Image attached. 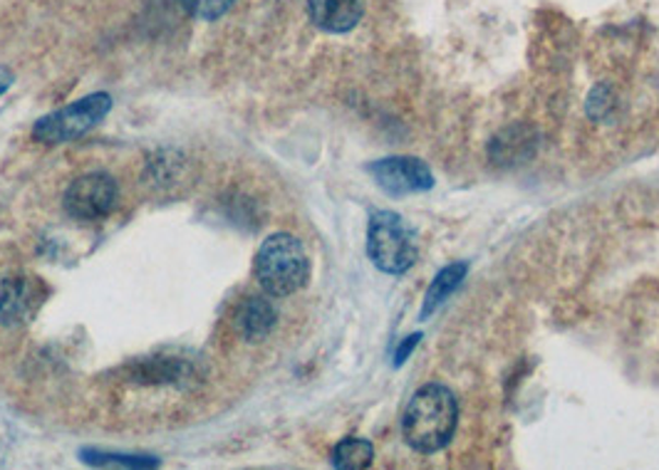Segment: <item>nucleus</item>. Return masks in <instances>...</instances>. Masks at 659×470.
Here are the masks:
<instances>
[{
  "mask_svg": "<svg viewBox=\"0 0 659 470\" xmlns=\"http://www.w3.org/2000/svg\"><path fill=\"white\" fill-rule=\"evenodd\" d=\"M456 423V396L442 384H427L415 391L402 413V436L419 454H436L454 438Z\"/></svg>",
  "mask_w": 659,
  "mask_h": 470,
  "instance_id": "1",
  "label": "nucleus"
},
{
  "mask_svg": "<svg viewBox=\"0 0 659 470\" xmlns=\"http://www.w3.org/2000/svg\"><path fill=\"white\" fill-rule=\"evenodd\" d=\"M255 280L271 298H288L308 282L310 263L303 243L290 233L265 238L255 253Z\"/></svg>",
  "mask_w": 659,
  "mask_h": 470,
  "instance_id": "2",
  "label": "nucleus"
},
{
  "mask_svg": "<svg viewBox=\"0 0 659 470\" xmlns=\"http://www.w3.org/2000/svg\"><path fill=\"white\" fill-rule=\"evenodd\" d=\"M368 255L382 273H407L417 261L415 230L395 210H374L368 228Z\"/></svg>",
  "mask_w": 659,
  "mask_h": 470,
  "instance_id": "3",
  "label": "nucleus"
},
{
  "mask_svg": "<svg viewBox=\"0 0 659 470\" xmlns=\"http://www.w3.org/2000/svg\"><path fill=\"white\" fill-rule=\"evenodd\" d=\"M109 107H112V97H109L107 92L82 97L80 103H72L68 107L58 109V112L38 119L33 126V136L43 144L72 142L103 122L109 112Z\"/></svg>",
  "mask_w": 659,
  "mask_h": 470,
  "instance_id": "4",
  "label": "nucleus"
},
{
  "mask_svg": "<svg viewBox=\"0 0 659 470\" xmlns=\"http://www.w3.org/2000/svg\"><path fill=\"white\" fill-rule=\"evenodd\" d=\"M117 181L103 171L85 173L65 191V210L77 220H103L117 208Z\"/></svg>",
  "mask_w": 659,
  "mask_h": 470,
  "instance_id": "5",
  "label": "nucleus"
},
{
  "mask_svg": "<svg viewBox=\"0 0 659 470\" xmlns=\"http://www.w3.org/2000/svg\"><path fill=\"white\" fill-rule=\"evenodd\" d=\"M48 288L40 278L33 275H3L0 278V325L3 327H23L38 315Z\"/></svg>",
  "mask_w": 659,
  "mask_h": 470,
  "instance_id": "6",
  "label": "nucleus"
},
{
  "mask_svg": "<svg viewBox=\"0 0 659 470\" xmlns=\"http://www.w3.org/2000/svg\"><path fill=\"white\" fill-rule=\"evenodd\" d=\"M368 171L378 181V186L392 193V196H407V193H419L434 186L429 166L419 159H411V156H392V159L374 161Z\"/></svg>",
  "mask_w": 659,
  "mask_h": 470,
  "instance_id": "7",
  "label": "nucleus"
},
{
  "mask_svg": "<svg viewBox=\"0 0 659 470\" xmlns=\"http://www.w3.org/2000/svg\"><path fill=\"white\" fill-rule=\"evenodd\" d=\"M308 13L320 31L347 33L360 23L364 0H308Z\"/></svg>",
  "mask_w": 659,
  "mask_h": 470,
  "instance_id": "8",
  "label": "nucleus"
},
{
  "mask_svg": "<svg viewBox=\"0 0 659 470\" xmlns=\"http://www.w3.org/2000/svg\"><path fill=\"white\" fill-rule=\"evenodd\" d=\"M278 312L273 302L263 294H251L236 310V327L245 342H263L265 337L276 329Z\"/></svg>",
  "mask_w": 659,
  "mask_h": 470,
  "instance_id": "9",
  "label": "nucleus"
},
{
  "mask_svg": "<svg viewBox=\"0 0 659 470\" xmlns=\"http://www.w3.org/2000/svg\"><path fill=\"white\" fill-rule=\"evenodd\" d=\"M464 275H466V265H462V263L448 265V267H444L442 273L436 275L434 282H432V288L427 290L422 317L432 315V312H434L439 305H442V302L448 298V294H452L456 288H459L462 280H464Z\"/></svg>",
  "mask_w": 659,
  "mask_h": 470,
  "instance_id": "10",
  "label": "nucleus"
},
{
  "mask_svg": "<svg viewBox=\"0 0 659 470\" xmlns=\"http://www.w3.org/2000/svg\"><path fill=\"white\" fill-rule=\"evenodd\" d=\"M374 458V448L364 438H345L333 450V466L343 470H362L370 468Z\"/></svg>",
  "mask_w": 659,
  "mask_h": 470,
  "instance_id": "11",
  "label": "nucleus"
},
{
  "mask_svg": "<svg viewBox=\"0 0 659 470\" xmlns=\"http://www.w3.org/2000/svg\"><path fill=\"white\" fill-rule=\"evenodd\" d=\"M82 458L89 466H127V468H154L159 466L157 458H140V456H122V454H105V450H82Z\"/></svg>",
  "mask_w": 659,
  "mask_h": 470,
  "instance_id": "12",
  "label": "nucleus"
},
{
  "mask_svg": "<svg viewBox=\"0 0 659 470\" xmlns=\"http://www.w3.org/2000/svg\"><path fill=\"white\" fill-rule=\"evenodd\" d=\"M236 0H181L187 13L199 17V21H216V17L228 13V8Z\"/></svg>",
  "mask_w": 659,
  "mask_h": 470,
  "instance_id": "13",
  "label": "nucleus"
},
{
  "mask_svg": "<svg viewBox=\"0 0 659 470\" xmlns=\"http://www.w3.org/2000/svg\"><path fill=\"white\" fill-rule=\"evenodd\" d=\"M13 85V72L8 68H0V95Z\"/></svg>",
  "mask_w": 659,
  "mask_h": 470,
  "instance_id": "14",
  "label": "nucleus"
},
{
  "mask_svg": "<svg viewBox=\"0 0 659 470\" xmlns=\"http://www.w3.org/2000/svg\"><path fill=\"white\" fill-rule=\"evenodd\" d=\"M417 339H419L417 335H415V337H409V342H407L405 347H399V352H397V362H405V359H407V354L411 352V347H415V345H417Z\"/></svg>",
  "mask_w": 659,
  "mask_h": 470,
  "instance_id": "15",
  "label": "nucleus"
}]
</instances>
